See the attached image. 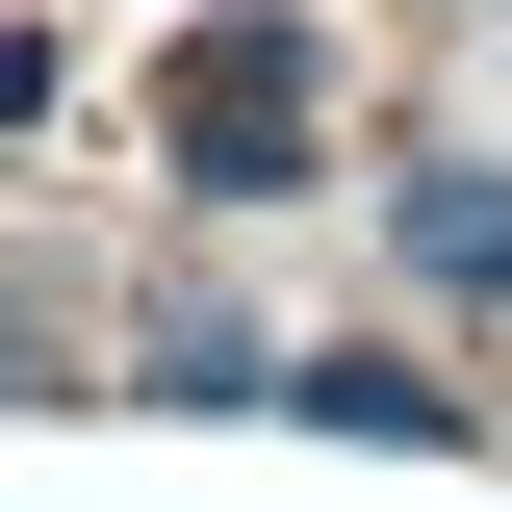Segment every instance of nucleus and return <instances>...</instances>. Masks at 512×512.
<instances>
[{"mask_svg": "<svg viewBox=\"0 0 512 512\" xmlns=\"http://www.w3.org/2000/svg\"><path fill=\"white\" fill-rule=\"evenodd\" d=\"M282 77H308V52H282V26H231V52H180V128H205V154H231V180H256V154H282Z\"/></svg>", "mask_w": 512, "mask_h": 512, "instance_id": "1", "label": "nucleus"}, {"mask_svg": "<svg viewBox=\"0 0 512 512\" xmlns=\"http://www.w3.org/2000/svg\"><path fill=\"white\" fill-rule=\"evenodd\" d=\"M410 256H436V282H512V205H487V180H436V205H410Z\"/></svg>", "mask_w": 512, "mask_h": 512, "instance_id": "2", "label": "nucleus"}]
</instances>
